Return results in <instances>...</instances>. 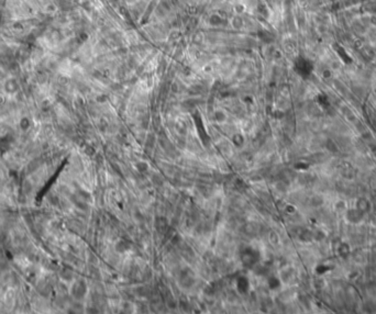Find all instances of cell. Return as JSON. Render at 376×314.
Segmentation results:
<instances>
[{
    "label": "cell",
    "instance_id": "3957f363",
    "mask_svg": "<svg viewBox=\"0 0 376 314\" xmlns=\"http://www.w3.org/2000/svg\"><path fill=\"white\" fill-rule=\"evenodd\" d=\"M243 233L249 237H255L260 233V226L256 223H246L243 226Z\"/></svg>",
    "mask_w": 376,
    "mask_h": 314
},
{
    "label": "cell",
    "instance_id": "7c38bea8",
    "mask_svg": "<svg viewBox=\"0 0 376 314\" xmlns=\"http://www.w3.org/2000/svg\"><path fill=\"white\" fill-rule=\"evenodd\" d=\"M372 153L376 157V146H372Z\"/></svg>",
    "mask_w": 376,
    "mask_h": 314
},
{
    "label": "cell",
    "instance_id": "6da1fadb",
    "mask_svg": "<svg viewBox=\"0 0 376 314\" xmlns=\"http://www.w3.org/2000/svg\"><path fill=\"white\" fill-rule=\"evenodd\" d=\"M363 218H364V214L362 212L357 210L356 208H353V209H350V210L346 211L345 213V218L346 221L350 222L352 224H357L362 222Z\"/></svg>",
    "mask_w": 376,
    "mask_h": 314
},
{
    "label": "cell",
    "instance_id": "8fae6325",
    "mask_svg": "<svg viewBox=\"0 0 376 314\" xmlns=\"http://www.w3.org/2000/svg\"><path fill=\"white\" fill-rule=\"evenodd\" d=\"M152 181H153L155 185H162V178H159V175H154L152 177Z\"/></svg>",
    "mask_w": 376,
    "mask_h": 314
},
{
    "label": "cell",
    "instance_id": "ba28073f",
    "mask_svg": "<svg viewBox=\"0 0 376 314\" xmlns=\"http://www.w3.org/2000/svg\"><path fill=\"white\" fill-rule=\"evenodd\" d=\"M135 167H137V169L140 172H145L148 169V165L146 164L145 161H137V164H135Z\"/></svg>",
    "mask_w": 376,
    "mask_h": 314
},
{
    "label": "cell",
    "instance_id": "9c48e42d",
    "mask_svg": "<svg viewBox=\"0 0 376 314\" xmlns=\"http://www.w3.org/2000/svg\"><path fill=\"white\" fill-rule=\"evenodd\" d=\"M167 305H168V308H170V309H175L176 306H177V302H176L173 298H168Z\"/></svg>",
    "mask_w": 376,
    "mask_h": 314
},
{
    "label": "cell",
    "instance_id": "277c9868",
    "mask_svg": "<svg viewBox=\"0 0 376 314\" xmlns=\"http://www.w3.org/2000/svg\"><path fill=\"white\" fill-rule=\"evenodd\" d=\"M338 254L342 258H348L351 254V247L348 243L342 242L340 245L338 246Z\"/></svg>",
    "mask_w": 376,
    "mask_h": 314
},
{
    "label": "cell",
    "instance_id": "52a82bcc",
    "mask_svg": "<svg viewBox=\"0 0 376 314\" xmlns=\"http://www.w3.org/2000/svg\"><path fill=\"white\" fill-rule=\"evenodd\" d=\"M323 203V199L321 197H319V196H313L310 200V204L312 207H319V205H321Z\"/></svg>",
    "mask_w": 376,
    "mask_h": 314
},
{
    "label": "cell",
    "instance_id": "5b68a950",
    "mask_svg": "<svg viewBox=\"0 0 376 314\" xmlns=\"http://www.w3.org/2000/svg\"><path fill=\"white\" fill-rule=\"evenodd\" d=\"M300 240H304V242H310L311 240H313V234L310 231L305 229V231H302L301 234H300Z\"/></svg>",
    "mask_w": 376,
    "mask_h": 314
},
{
    "label": "cell",
    "instance_id": "8992f818",
    "mask_svg": "<svg viewBox=\"0 0 376 314\" xmlns=\"http://www.w3.org/2000/svg\"><path fill=\"white\" fill-rule=\"evenodd\" d=\"M115 248H117L118 251H120V253H123V251H126V249L129 248V246H128V243H126V240H121L115 244Z\"/></svg>",
    "mask_w": 376,
    "mask_h": 314
},
{
    "label": "cell",
    "instance_id": "30bf717a",
    "mask_svg": "<svg viewBox=\"0 0 376 314\" xmlns=\"http://www.w3.org/2000/svg\"><path fill=\"white\" fill-rule=\"evenodd\" d=\"M269 240H271V242H272L273 244H276L278 242V235L275 232H272L269 234Z\"/></svg>",
    "mask_w": 376,
    "mask_h": 314
},
{
    "label": "cell",
    "instance_id": "7a4b0ae2",
    "mask_svg": "<svg viewBox=\"0 0 376 314\" xmlns=\"http://www.w3.org/2000/svg\"><path fill=\"white\" fill-rule=\"evenodd\" d=\"M355 208L365 215L366 213H368L371 211V202H370V200L366 199V198L361 197L356 200V202H355Z\"/></svg>",
    "mask_w": 376,
    "mask_h": 314
}]
</instances>
